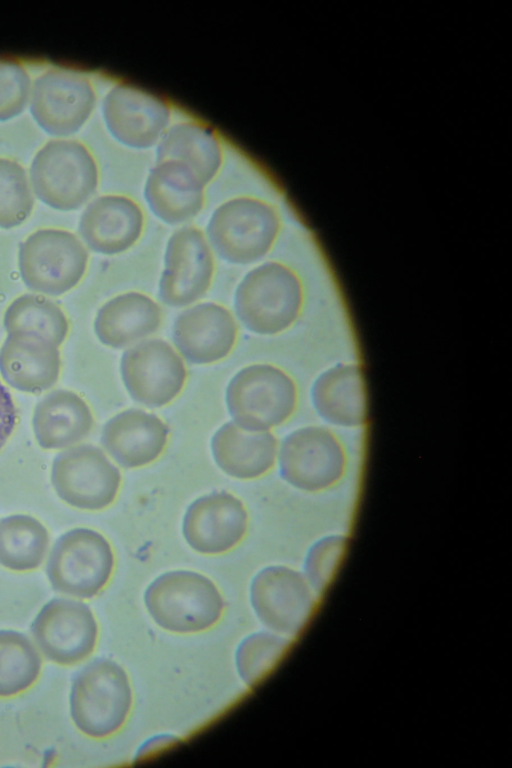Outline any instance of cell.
<instances>
[{
    "mask_svg": "<svg viewBox=\"0 0 512 768\" xmlns=\"http://www.w3.org/2000/svg\"><path fill=\"white\" fill-rule=\"evenodd\" d=\"M304 290L289 266L275 261L250 270L236 287L234 310L250 332L272 336L289 329L301 314Z\"/></svg>",
    "mask_w": 512,
    "mask_h": 768,
    "instance_id": "cell-1",
    "label": "cell"
},
{
    "mask_svg": "<svg viewBox=\"0 0 512 768\" xmlns=\"http://www.w3.org/2000/svg\"><path fill=\"white\" fill-rule=\"evenodd\" d=\"M144 603L159 627L181 634L210 629L224 609L221 593L212 580L190 570L159 575L147 587Z\"/></svg>",
    "mask_w": 512,
    "mask_h": 768,
    "instance_id": "cell-2",
    "label": "cell"
},
{
    "mask_svg": "<svg viewBox=\"0 0 512 768\" xmlns=\"http://www.w3.org/2000/svg\"><path fill=\"white\" fill-rule=\"evenodd\" d=\"M33 193L61 211L77 210L95 193L99 174L90 150L74 139H55L35 154L29 171Z\"/></svg>",
    "mask_w": 512,
    "mask_h": 768,
    "instance_id": "cell-3",
    "label": "cell"
},
{
    "mask_svg": "<svg viewBox=\"0 0 512 768\" xmlns=\"http://www.w3.org/2000/svg\"><path fill=\"white\" fill-rule=\"evenodd\" d=\"M281 221L269 202L251 196L229 199L219 205L208 221L210 247L226 262L254 263L273 247Z\"/></svg>",
    "mask_w": 512,
    "mask_h": 768,
    "instance_id": "cell-4",
    "label": "cell"
},
{
    "mask_svg": "<svg viewBox=\"0 0 512 768\" xmlns=\"http://www.w3.org/2000/svg\"><path fill=\"white\" fill-rule=\"evenodd\" d=\"M132 689L125 670L110 659H96L74 678L70 714L76 727L92 738L116 733L132 707Z\"/></svg>",
    "mask_w": 512,
    "mask_h": 768,
    "instance_id": "cell-5",
    "label": "cell"
},
{
    "mask_svg": "<svg viewBox=\"0 0 512 768\" xmlns=\"http://www.w3.org/2000/svg\"><path fill=\"white\" fill-rule=\"evenodd\" d=\"M225 400L235 424L247 431L263 432L292 415L297 389L282 369L258 363L242 368L231 378Z\"/></svg>",
    "mask_w": 512,
    "mask_h": 768,
    "instance_id": "cell-6",
    "label": "cell"
},
{
    "mask_svg": "<svg viewBox=\"0 0 512 768\" xmlns=\"http://www.w3.org/2000/svg\"><path fill=\"white\" fill-rule=\"evenodd\" d=\"M88 258L85 245L74 233L43 228L21 243L18 264L21 277L31 290L59 296L81 281Z\"/></svg>",
    "mask_w": 512,
    "mask_h": 768,
    "instance_id": "cell-7",
    "label": "cell"
},
{
    "mask_svg": "<svg viewBox=\"0 0 512 768\" xmlns=\"http://www.w3.org/2000/svg\"><path fill=\"white\" fill-rule=\"evenodd\" d=\"M114 554L107 539L97 531L76 528L54 544L47 576L54 590L76 598H91L108 583Z\"/></svg>",
    "mask_w": 512,
    "mask_h": 768,
    "instance_id": "cell-8",
    "label": "cell"
},
{
    "mask_svg": "<svg viewBox=\"0 0 512 768\" xmlns=\"http://www.w3.org/2000/svg\"><path fill=\"white\" fill-rule=\"evenodd\" d=\"M120 373L130 397L152 408L172 402L187 379L183 358L162 339H145L130 346L122 354Z\"/></svg>",
    "mask_w": 512,
    "mask_h": 768,
    "instance_id": "cell-9",
    "label": "cell"
},
{
    "mask_svg": "<svg viewBox=\"0 0 512 768\" xmlns=\"http://www.w3.org/2000/svg\"><path fill=\"white\" fill-rule=\"evenodd\" d=\"M95 101L88 78L70 69L53 68L32 83L29 105L32 117L45 132L65 137L85 124Z\"/></svg>",
    "mask_w": 512,
    "mask_h": 768,
    "instance_id": "cell-10",
    "label": "cell"
},
{
    "mask_svg": "<svg viewBox=\"0 0 512 768\" xmlns=\"http://www.w3.org/2000/svg\"><path fill=\"white\" fill-rule=\"evenodd\" d=\"M51 479L61 499L85 510H101L112 504L121 485L119 469L101 449L87 444L58 454Z\"/></svg>",
    "mask_w": 512,
    "mask_h": 768,
    "instance_id": "cell-11",
    "label": "cell"
},
{
    "mask_svg": "<svg viewBox=\"0 0 512 768\" xmlns=\"http://www.w3.org/2000/svg\"><path fill=\"white\" fill-rule=\"evenodd\" d=\"M214 273L211 247L202 230L184 226L168 239L159 297L172 307L194 304L208 291Z\"/></svg>",
    "mask_w": 512,
    "mask_h": 768,
    "instance_id": "cell-12",
    "label": "cell"
},
{
    "mask_svg": "<svg viewBox=\"0 0 512 768\" xmlns=\"http://www.w3.org/2000/svg\"><path fill=\"white\" fill-rule=\"evenodd\" d=\"M171 156V155H170ZM158 167L150 170L144 186L145 200L153 214L169 225L196 217L205 204L204 189L219 168H202L158 150Z\"/></svg>",
    "mask_w": 512,
    "mask_h": 768,
    "instance_id": "cell-13",
    "label": "cell"
},
{
    "mask_svg": "<svg viewBox=\"0 0 512 768\" xmlns=\"http://www.w3.org/2000/svg\"><path fill=\"white\" fill-rule=\"evenodd\" d=\"M31 631L43 655L61 665L76 664L88 657L98 637V625L89 606L67 598L46 603Z\"/></svg>",
    "mask_w": 512,
    "mask_h": 768,
    "instance_id": "cell-14",
    "label": "cell"
},
{
    "mask_svg": "<svg viewBox=\"0 0 512 768\" xmlns=\"http://www.w3.org/2000/svg\"><path fill=\"white\" fill-rule=\"evenodd\" d=\"M250 601L264 626L286 635H294L302 629L313 606L303 576L284 566H268L254 576Z\"/></svg>",
    "mask_w": 512,
    "mask_h": 768,
    "instance_id": "cell-15",
    "label": "cell"
},
{
    "mask_svg": "<svg viewBox=\"0 0 512 768\" xmlns=\"http://www.w3.org/2000/svg\"><path fill=\"white\" fill-rule=\"evenodd\" d=\"M248 514L243 502L225 491L194 500L187 508L182 533L196 552L215 555L228 552L244 538Z\"/></svg>",
    "mask_w": 512,
    "mask_h": 768,
    "instance_id": "cell-16",
    "label": "cell"
},
{
    "mask_svg": "<svg viewBox=\"0 0 512 768\" xmlns=\"http://www.w3.org/2000/svg\"><path fill=\"white\" fill-rule=\"evenodd\" d=\"M238 327L233 314L223 305L204 302L183 310L172 327L174 348L192 364H212L233 350Z\"/></svg>",
    "mask_w": 512,
    "mask_h": 768,
    "instance_id": "cell-17",
    "label": "cell"
},
{
    "mask_svg": "<svg viewBox=\"0 0 512 768\" xmlns=\"http://www.w3.org/2000/svg\"><path fill=\"white\" fill-rule=\"evenodd\" d=\"M144 228L141 207L125 195H103L88 204L79 221V233L89 249L103 255L129 250Z\"/></svg>",
    "mask_w": 512,
    "mask_h": 768,
    "instance_id": "cell-18",
    "label": "cell"
},
{
    "mask_svg": "<svg viewBox=\"0 0 512 768\" xmlns=\"http://www.w3.org/2000/svg\"><path fill=\"white\" fill-rule=\"evenodd\" d=\"M169 427L157 415L140 409L124 410L103 427L101 442L124 468H138L155 461L164 451Z\"/></svg>",
    "mask_w": 512,
    "mask_h": 768,
    "instance_id": "cell-19",
    "label": "cell"
},
{
    "mask_svg": "<svg viewBox=\"0 0 512 768\" xmlns=\"http://www.w3.org/2000/svg\"><path fill=\"white\" fill-rule=\"evenodd\" d=\"M60 365L58 346L35 333H8L0 349L2 377L20 391L39 393L52 387Z\"/></svg>",
    "mask_w": 512,
    "mask_h": 768,
    "instance_id": "cell-20",
    "label": "cell"
},
{
    "mask_svg": "<svg viewBox=\"0 0 512 768\" xmlns=\"http://www.w3.org/2000/svg\"><path fill=\"white\" fill-rule=\"evenodd\" d=\"M162 310L150 296L136 291L105 302L94 320V331L105 346L121 349L154 334L162 322Z\"/></svg>",
    "mask_w": 512,
    "mask_h": 768,
    "instance_id": "cell-21",
    "label": "cell"
},
{
    "mask_svg": "<svg viewBox=\"0 0 512 768\" xmlns=\"http://www.w3.org/2000/svg\"><path fill=\"white\" fill-rule=\"evenodd\" d=\"M211 451L215 463L225 474L251 480L274 466L277 440L271 432L247 431L229 421L214 433Z\"/></svg>",
    "mask_w": 512,
    "mask_h": 768,
    "instance_id": "cell-22",
    "label": "cell"
},
{
    "mask_svg": "<svg viewBox=\"0 0 512 768\" xmlns=\"http://www.w3.org/2000/svg\"><path fill=\"white\" fill-rule=\"evenodd\" d=\"M337 451L324 444V433L315 428H303L289 434L279 454L281 477L303 490H316L324 486L327 471L338 470ZM335 477V475H333Z\"/></svg>",
    "mask_w": 512,
    "mask_h": 768,
    "instance_id": "cell-23",
    "label": "cell"
},
{
    "mask_svg": "<svg viewBox=\"0 0 512 768\" xmlns=\"http://www.w3.org/2000/svg\"><path fill=\"white\" fill-rule=\"evenodd\" d=\"M93 423L86 402L68 390L49 393L37 404L33 415L36 439L45 449L66 448L81 441Z\"/></svg>",
    "mask_w": 512,
    "mask_h": 768,
    "instance_id": "cell-24",
    "label": "cell"
},
{
    "mask_svg": "<svg viewBox=\"0 0 512 768\" xmlns=\"http://www.w3.org/2000/svg\"><path fill=\"white\" fill-rule=\"evenodd\" d=\"M49 545L46 528L35 518L13 515L0 521V564L14 571L37 568Z\"/></svg>",
    "mask_w": 512,
    "mask_h": 768,
    "instance_id": "cell-25",
    "label": "cell"
},
{
    "mask_svg": "<svg viewBox=\"0 0 512 768\" xmlns=\"http://www.w3.org/2000/svg\"><path fill=\"white\" fill-rule=\"evenodd\" d=\"M7 333H35L56 346L62 344L69 323L63 310L52 300L36 294H24L16 298L4 315Z\"/></svg>",
    "mask_w": 512,
    "mask_h": 768,
    "instance_id": "cell-26",
    "label": "cell"
},
{
    "mask_svg": "<svg viewBox=\"0 0 512 768\" xmlns=\"http://www.w3.org/2000/svg\"><path fill=\"white\" fill-rule=\"evenodd\" d=\"M41 665L39 652L26 635L0 630V697L28 689L37 680Z\"/></svg>",
    "mask_w": 512,
    "mask_h": 768,
    "instance_id": "cell-27",
    "label": "cell"
},
{
    "mask_svg": "<svg viewBox=\"0 0 512 768\" xmlns=\"http://www.w3.org/2000/svg\"><path fill=\"white\" fill-rule=\"evenodd\" d=\"M288 645L287 639L268 632H255L245 637L235 656L243 682L249 687L258 684L282 658Z\"/></svg>",
    "mask_w": 512,
    "mask_h": 768,
    "instance_id": "cell-28",
    "label": "cell"
},
{
    "mask_svg": "<svg viewBox=\"0 0 512 768\" xmlns=\"http://www.w3.org/2000/svg\"><path fill=\"white\" fill-rule=\"evenodd\" d=\"M34 207V193L25 169L15 160L0 158V227L22 224Z\"/></svg>",
    "mask_w": 512,
    "mask_h": 768,
    "instance_id": "cell-29",
    "label": "cell"
},
{
    "mask_svg": "<svg viewBox=\"0 0 512 768\" xmlns=\"http://www.w3.org/2000/svg\"><path fill=\"white\" fill-rule=\"evenodd\" d=\"M31 87L30 76L22 65L0 59V121L22 113L29 102Z\"/></svg>",
    "mask_w": 512,
    "mask_h": 768,
    "instance_id": "cell-30",
    "label": "cell"
},
{
    "mask_svg": "<svg viewBox=\"0 0 512 768\" xmlns=\"http://www.w3.org/2000/svg\"><path fill=\"white\" fill-rule=\"evenodd\" d=\"M16 409L12 397L0 383V448L5 444L16 424Z\"/></svg>",
    "mask_w": 512,
    "mask_h": 768,
    "instance_id": "cell-31",
    "label": "cell"
}]
</instances>
